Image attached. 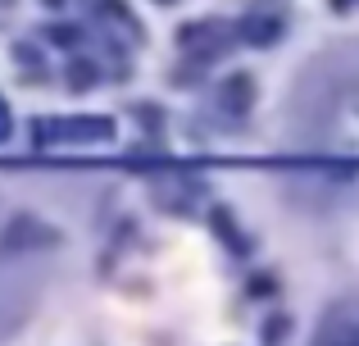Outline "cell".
<instances>
[{"label": "cell", "instance_id": "cell-5", "mask_svg": "<svg viewBox=\"0 0 359 346\" xmlns=\"http://www.w3.org/2000/svg\"><path fill=\"white\" fill-rule=\"evenodd\" d=\"M91 78H96V73H91V64H73V69H69V87L73 91H87Z\"/></svg>", "mask_w": 359, "mask_h": 346}, {"label": "cell", "instance_id": "cell-8", "mask_svg": "<svg viewBox=\"0 0 359 346\" xmlns=\"http://www.w3.org/2000/svg\"><path fill=\"white\" fill-rule=\"evenodd\" d=\"M9 137V114H5V105H0V142Z\"/></svg>", "mask_w": 359, "mask_h": 346}, {"label": "cell", "instance_id": "cell-1", "mask_svg": "<svg viewBox=\"0 0 359 346\" xmlns=\"http://www.w3.org/2000/svg\"><path fill=\"white\" fill-rule=\"evenodd\" d=\"M114 137V124L109 119H50V124H36L32 128V142L36 146H64V142H78V146H100Z\"/></svg>", "mask_w": 359, "mask_h": 346}, {"label": "cell", "instance_id": "cell-3", "mask_svg": "<svg viewBox=\"0 0 359 346\" xmlns=\"http://www.w3.org/2000/svg\"><path fill=\"white\" fill-rule=\"evenodd\" d=\"M237 32L250 46H273L282 36V23H278V18H264V14H250V18H241V23H237Z\"/></svg>", "mask_w": 359, "mask_h": 346}, {"label": "cell", "instance_id": "cell-10", "mask_svg": "<svg viewBox=\"0 0 359 346\" xmlns=\"http://www.w3.org/2000/svg\"><path fill=\"white\" fill-rule=\"evenodd\" d=\"M164 5H168V0H164Z\"/></svg>", "mask_w": 359, "mask_h": 346}, {"label": "cell", "instance_id": "cell-7", "mask_svg": "<svg viewBox=\"0 0 359 346\" xmlns=\"http://www.w3.org/2000/svg\"><path fill=\"white\" fill-rule=\"evenodd\" d=\"M250 292H255V296H264V292H273V278H255V283H250Z\"/></svg>", "mask_w": 359, "mask_h": 346}, {"label": "cell", "instance_id": "cell-4", "mask_svg": "<svg viewBox=\"0 0 359 346\" xmlns=\"http://www.w3.org/2000/svg\"><path fill=\"white\" fill-rule=\"evenodd\" d=\"M323 346H359V314L341 310L327 319V333H323Z\"/></svg>", "mask_w": 359, "mask_h": 346}, {"label": "cell", "instance_id": "cell-2", "mask_svg": "<svg viewBox=\"0 0 359 346\" xmlns=\"http://www.w3.org/2000/svg\"><path fill=\"white\" fill-rule=\"evenodd\" d=\"M219 100H223L228 114H245V109L255 105V78H250V73H232V78L223 82Z\"/></svg>", "mask_w": 359, "mask_h": 346}, {"label": "cell", "instance_id": "cell-9", "mask_svg": "<svg viewBox=\"0 0 359 346\" xmlns=\"http://www.w3.org/2000/svg\"><path fill=\"white\" fill-rule=\"evenodd\" d=\"M0 5H9V0H0Z\"/></svg>", "mask_w": 359, "mask_h": 346}, {"label": "cell", "instance_id": "cell-6", "mask_svg": "<svg viewBox=\"0 0 359 346\" xmlns=\"http://www.w3.org/2000/svg\"><path fill=\"white\" fill-rule=\"evenodd\" d=\"M287 328H291V319H287V314H278V319H269V324H264V338H269V342H278V338H287Z\"/></svg>", "mask_w": 359, "mask_h": 346}]
</instances>
